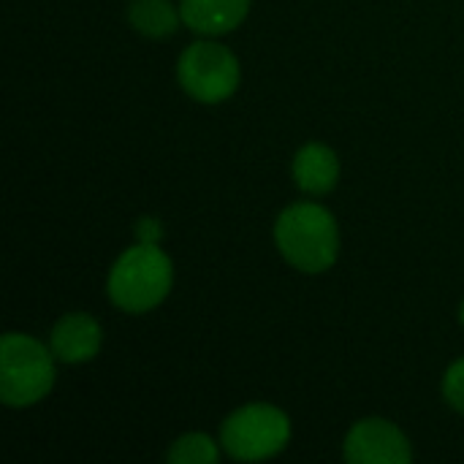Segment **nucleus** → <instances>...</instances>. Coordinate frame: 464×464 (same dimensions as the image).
Returning a JSON list of instances; mask_svg holds the SVG:
<instances>
[{"mask_svg": "<svg viewBox=\"0 0 464 464\" xmlns=\"http://www.w3.org/2000/svg\"><path fill=\"white\" fill-rule=\"evenodd\" d=\"M125 19L141 38L150 41L171 38L182 24L179 3L171 0H128Z\"/></svg>", "mask_w": 464, "mask_h": 464, "instance_id": "nucleus-10", "label": "nucleus"}, {"mask_svg": "<svg viewBox=\"0 0 464 464\" xmlns=\"http://www.w3.org/2000/svg\"><path fill=\"white\" fill-rule=\"evenodd\" d=\"M49 348L54 359L65 367L90 364L103 348V326L90 313H65L54 321L49 332Z\"/></svg>", "mask_w": 464, "mask_h": 464, "instance_id": "nucleus-7", "label": "nucleus"}, {"mask_svg": "<svg viewBox=\"0 0 464 464\" xmlns=\"http://www.w3.org/2000/svg\"><path fill=\"white\" fill-rule=\"evenodd\" d=\"M459 324L464 326V299H462V304H459Z\"/></svg>", "mask_w": 464, "mask_h": 464, "instance_id": "nucleus-14", "label": "nucleus"}, {"mask_svg": "<svg viewBox=\"0 0 464 464\" xmlns=\"http://www.w3.org/2000/svg\"><path fill=\"white\" fill-rule=\"evenodd\" d=\"M136 242H144V245H160L163 242V223L152 215H144L136 220Z\"/></svg>", "mask_w": 464, "mask_h": 464, "instance_id": "nucleus-13", "label": "nucleus"}, {"mask_svg": "<svg viewBox=\"0 0 464 464\" xmlns=\"http://www.w3.org/2000/svg\"><path fill=\"white\" fill-rule=\"evenodd\" d=\"M253 0H179L182 24L201 38H223L242 27Z\"/></svg>", "mask_w": 464, "mask_h": 464, "instance_id": "nucleus-9", "label": "nucleus"}, {"mask_svg": "<svg viewBox=\"0 0 464 464\" xmlns=\"http://www.w3.org/2000/svg\"><path fill=\"white\" fill-rule=\"evenodd\" d=\"M440 394H443V402L454 411V413H462L464 416V356L451 362L449 370L443 372V381H440Z\"/></svg>", "mask_w": 464, "mask_h": 464, "instance_id": "nucleus-12", "label": "nucleus"}, {"mask_svg": "<svg viewBox=\"0 0 464 464\" xmlns=\"http://www.w3.org/2000/svg\"><path fill=\"white\" fill-rule=\"evenodd\" d=\"M57 364L49 343L27 332H5L0 340V402L11 411L44 402L54 389Z\"/></svg>", "mask_w": 464, "mask_h": 464, "instance_id": "nucleus-3", "label": "nucleus"}, {"mask_svg": "<svg viewBox=\"0 0 464 464\" xmlns=\"http://www.w3.org/2000/svg\"><path fill=\"white\" fill-rule=\"evenodd\" d=\"M280 258L302 275H324L340 258V223L324 204L304 198L288 204L272 226Z\"/></svg>", "mask_w": 464, "mask_h": 464, "instance_id": "nucleus-1", "label": "nucleus"}, {"mask_svg": "<svg viewBox=\"0 0 464 464\" xmlns=\"http://www.w3.org/2000/svg\"><path fill=\"white\" fill-rule=\"evenodd\" d=\"M343 459L348 464H408L413 459V443L392 419L364 416L345 432Z\"/></svg>", "mask_w": 464, "mask_h": 464, "instance_id": "nucleus-6", "label": "nucleus"}, {"mask_svg": "<svg viewBox=\"0 0 464 464\" xmlns=\"http://www.w3.org/2000/svg\"><path fill=\"white\" fill-rule=\"evenodd\" d=\"M174 288V261L160 245L136 242L125 247L106 277L109 302L128 315L158 310Z\"/></svg>", "mask_w": 464, "mask_h": 464, "instance_id": "nucleus-2", "label": "nucleus"}, {"mask_svg": "<svg viewBox=\"0 0 464 464\" xmlns=\"http://www.w3.org/2000/svg\"><path fill=\"white\" fill-rule=\"evenodd\" d=\"M340 174H343L340 155L324 141H307L294 152L291 160L294 185L310 198H321L332 193L340 182Z\"/></svg>", "mask_w": 464, "mask_h": 464, "instance_id": "nucleus-8", "label": "nucleus"}, {"mask_svg": "<svg viewBox=\"0 0 464 464\" xmlns=\"http://www.w3.org/2000/svg\"><path fill=\"white\" fill-rule=\"evenodd\" d=\"M177 82L182 92L201 103L218 106L237 95L242 84V63L220 38H196L177 57Z\"/></svg>", "mask_w": 464, "mask_h": 464, "instance_id": "nucleus-5", "label": "nucleus"}, {"mask_svg": "<svg viewBox=\"0 0 464 464\" xmlns=\"http://www.w3.org/2000/svg\"><path fill=\"white\" fill-rule=\"evenodd\" d=\"M223 457L220 438H212L207 432H185L177 440H171L166 451L169 464H215Z\"/></svg>", "mask_w": 464, "mask_h": 464, "instance_id": "nucleus-11", "label": "nucleus"}, {"mask_svg": "<svg viewBox=\"0 0 464 464\" xmlns=\"http://www.w3.org/2000/svg\"><path fill=\"white\" fill-rule=\"evenodd\" d=\"M223 454L234 462H266L280 457L294 438L291 416L272 402H247L220 424Z\"/></svg>", "mask_w": 464, "mask_h": 464, "instance_id": "nucleus-4", "label": "nucleus"}]
</instances>
